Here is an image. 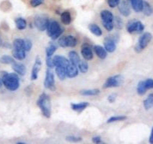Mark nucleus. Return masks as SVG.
I'll use <instances>...</instances> for the list:
<instances>
[{"label":"nucleus","mask_w":153,"mask_h":144,"mask_svg":"<svg viewBox=\"0 0 153 144\" xmlns=\"http://www.w3.org/2000/svg\"><path fill=\"white\" fill-rule=\"evenodd\" d=\"M2 80L5 88L10 91H16L20 86V79L17 73H5Z\"/></svg>","instance_id":"obj_1"},{"label":"nucleus","mask_w":153,"mask_h":144,"mask_svg":"<svg viewBox=\"0 0 153 144\" xmlns=\"http://www.w3.org/2000/svg\"><path fill=\"white\" fill-rule=\"evenodd\" d=\"M37 104L42 111L43 115L47 118H50L51 115V104L50 97L46 93H42L37 101Z\"/></svg>","instance_id":"obj_2"},{"label":"nucleus","mask_w":153,"mask_h":144,"mask_svg":"<svg viewBox=\"0 0 153 144\" xmlns=\"http://www.w3.org/2000/svg\"><path fill=\"white\" fill-rule=\"evenodd\" d=\"M63 32V29L59 26V23L56 20L50 22L49 25L47 29V33L49 37H51L53 40H56L59 37L61 36Z\"/></svg>","instance_id":"obj_3"},{"label":"nucleus","mask_w":153,"mask_h":144,"mask_svg":"<svg viewBox=\"0 0 153 144\" xmlns=\"http://www.w3.org/2000/svg\"><path fill=\"white\" fill-rule=\"evenodd\" d=\"M100 16H101L104 27L109 32L113 30L114 27V23H113L114 17H113V13L108 10H103L100 14Z\"/></svg>","instance_id":"obj_4"},{"label":"nucleus","mask_w":153,"mask_h":144,"mask_svg":"<svg viewBox=\"0 0 153 144\" xmlns=\"http://www.w3.org/2000/svg\"><path fill=\"white\" fill-rule=\"evenodd\" d=\"M152 39V35L150 32H145V33L143 34L139 38L137 45H136V46H135V51L137 53L141 52L143 50L145 49L148 46V45L151 42Z\"/></svg>","instance_id":"obj_5"},{"label":"nucleus","mask_w":153,"mask_h":144,"mask_svg":"<svg viewBox=\"0 0 153 144\" xmlns=\"http://www.w3.org/2000/svg\"><path fill=\"white\" fill-rule=\"evenodd\" d=\"M49 23V19L45 15H37L34 18V25L39 31L47 30Z\"/></svg>","instance_id":"obj_6"},{"label":"nucleus","mask_w":153,"mask_h":144,"mask_svg":"<svg viewBox=\"0 0 153 144\" xmlns=\"http://www.w3.org/2000/svg\"><path fill=\"white\" fill-rule=\"evenodd\" d=\"M77 44V41L73 35H66L59 38L58 45L62 48H74Z\"/></svg>","instance_id":"obj_7"},{"label":"nucleus","mask_w":153,"mask_h":144,"mask_svg":"<svg viewBox=\"0 0 153 144\" xmlns=\"http://www.w3.org/2000/svg\"><path fill=\"white\" fill-rule=\"evenodd\" d=\"M124 78L120 74L114 75L113 77H110L106 80L104 84V88H111V87H118L121 86L123 83Z\"/></svg>","instance_id":"obj_8"},{"label":"nucleus","mask_w":153,"mask_h":144,"mask_svg":"<svg viewBox=\"0 0 153 144\" xmlns=\"http://www.w3.org/2000/svg\"><path fill=\"white\" fill-rule=\"evenodd\" d=\"M44 84H45V88L50 89V90L54 91L56 89L54 74L53 71L51 70V68H49L46 71V75H45Z\"/></svg>","instance_id":"obj_9"},{"label":"nucleus","mask_w":153,"mask_h":144,"mask_svg":"<svg viewBox=\"0 0 153 144\" xmlns=\"http://www.w3.org/2000/svg\"><path fill=\"white\" fill-rule=\"evenodd\" d=\"M144 28V25L139 20H131L127 25V30L131 34L142 33Z\"/></svg>","instance_id":"obj_10"},{"label":"nucleus","mask_w":153,"mask_h":144,"mask_svg":"<svg viewBox=\"0 0 153 144\" xmlns=\"http://www.w3.org/2000/svg\"><path fill=\"white\" fill-rule=\"evenodd\" d=\"M119 11L120 14L123 15L124 17H128L131 14V6L130 3L128 0H123L121 1L120 5H118Z\"/></svg>","instance_id":"obj_11"},{"label":"nucleus","mask_w":153,"mask_h":144,"mask_svg":"<svg viewBox=\"0 0 153 144\" xmlns=\"http://www.w3.org/2000/svg\"><path fill=\"white\" fill-rule=\"evenodd\" d=\"M42 67V59L39 56H37L35 59V63H34L33 68H32V73H31V79L32 80H35L38 78V72L40 71Z\"/></svg>","instance_id":"obj_12"},{"label":"nucleus","mask_w":153,"mask_h":144,"mask_svg":"<svg viewBox=\"0 0 153 144\" xmlns=\"http://www.w3.org/2000/svg\"><path fill=\"white\" fill-rule=\"evenodd\" d=\"M66 74L69 78H74L78 75V68L76 65L73 64L70 62L66 67Z\"/></svg>","instance_id":"obj_13"},{"label":"nucleus","mask_w":153,"mask_h":144,"mask_svg":"<svg viewBox=\"0 0 153 144\" xmlns=\"http://www.w3.org/2000/svg\"><path fill=\"white\" fill-rule=\"evenodd\" d=\"M104 48L107 50V52L113 53L117 49V45H116V42L113 40L111 38L108 37L106 38L104 42Z\"/></svg>","instance_id":"obj_14"},{"label":"nucleus","mask_w":153,"mask_h":144,"mask_svg":"<svg viewBox=\"0 0 153 144\" xmlns=\"http://www.w3.org/2000/svg\"><path fill=\"white\" fill-rule=\"evenodd\" d=\"M134 11L137 13L141 12L143 7V0H128Z\"/></svg>","instance_id":"obj_15"},{"label":"nucleus","mask_w":153,"mask_h":144,"mask_svg":"<svg viewBox=\"0 0 153 144\" xmlns=\"http://www.w3.org/2000/svg\"><path fill=\"white\" fill-rule=\"evenodd\" d=\"M81 54L83 58L86 60H88V61L92 60V58H93V53H92V49H91L90 47L86 45L82 46Z\"/></svg>","instance_id":"obj_16"},{"label":"nucleus","mask_w":153,"mask_h":144,"mask_svg":"<svg viewBox=\"0 0 153 144\" xmlns=\"http://www.w3.org/2000/svg\"><path fill=\"white\" fill-rule=\"evenodd\" d=\"M53 60L54 63H55V67L56 66H62V67L66 68L70 62L68 59L62 56H55L53 57Z\"/></svg>","instance_id":"obj_17"},{"label":"nucleus","mask_w":153,"mask_h":144,"mask_svg":"<svg viewBox=\"0 0 153 144\" xmlns=\"http://www.w3.org/2000/svg\"><path fill=\"white\" fill-rule=\"evenodd\" d=\"M12 68L14 71V72H16L17 74H20V75H25L26 72V68L24 65L21 64V63L18 62H14L12 64Z\"/></svg>","instance_id":"obj_18"},{"label":"nucleus","mask_w":153,"mask_h":144,"mask_svg":"<svg viewBox=\"0 0 153 144\" xmlns=\"http://www.w3.org/2000/svg\"><path fill=\"white\" fill-rule=\"evenodd\" d=\"M93 49L94 51H95V53L96 54V56L99 59H104L107 57V50H106L104 48L100 46V45H95L93 48Z\"/></svg>","instance_id":"obj_19"},{"label":"nucleus","mask_w":153,"mask_h":144,"mask_svg":"<svg viewBox=\"0 0 153 144\" xmlns=\"http://www.w3.org/2000/svg\"><path fill=\"white\" fill-rule=\"evenodd\" d=\"M26 52L24 49H17L14 48L12 51L13 56L14 59L18 60H23L26 58Z\"/></svg>","instance_id":"obj_20"},{"label":"nucleus","mask_w":153,"mask_h":144,"mask_svg":"<svg viewBox=\"0 0 153 144\" xmlns=\"http://www.w3.org/2000/svg\"><path fill=\"white\" fill-rule=\"evenodd\" d=\"M71 108L73 111H76V112H81L89 106V103L81 102L77 103V104H71Z\"/></svg>","instance_id":"obj_21"},{"label":"nucleus","mask_w":153,"mask_h":144,"mask_svg":"<svg viewBox=\"0 0 153 144\" xmlns=\"http://www.w3.org/2000/svg\"><path fill=\"white\" fill-rule=\"evenodd\" d=\"M68 57H69V61L71 62V63H73V64L76 65V66H77V65L79 64V62H80V56H79L78 53L76 52V51H71V52H69V54H68Z\"/></svg>","instance_id":"obj_22"},{"label":"nucleus","mask_w":153,"mask_h":144,"mask_svg":"<svg viewBox=\"0 0 153 144\" xmlns=\"http://www.w3.org/2000/svg\"><path fill=\"white\" fill-rule=\"evenodd\" d=\"M56 75L58 76L59 78L61 80H63L65 79V77H67V74H66V68L62 67V66H56Z\"/></svg>","instance_id":"obj_23"},{"label":"nucleus","mask_w":153,"mask_h":144,"mask_svg":"<svg viewBox=\"0 0 153 144\" xmlns=\"http://www.w3.org/2000/svg\"><path fill=\"white\" fill-rule=\"evenodd\" d=\"M89 29L93 35H96V36H101L102 35V30H101V29L98 25L95 24V23H91V24H89Z\"/></svg>","instance_id":"obj_24"},{"label":"nucleus","mask_w":153,"mask_h":144,"mask_svg":"<svg viewBox=\"0 0 153 144\" xmlns=\"http://www.w3.org/2000/svg\"><path fill=\"white\" fill-rule=\"evenodd\" d=\"M143 106L146 110H149L152 107H153V93L149 94L147 98L144 100Z\"/></svg>","instance_id":"obj_25"},{"label":"nucleus","mask_w":153,"mask_h":144,"mask_svg":"<svg viewBox=\"0 0 153 144\" xmlns=\"http://www.w3.org/2000/svg\"><path fill=\"white\" fill-rule=\"evenodd\" d=\"M61 21L63 24L69 25L71 22V17L68 11H64L61 14Z\"/></svg>","instance_id":"obj_26"},{"label":"nucleus","mask_w":153,"mask_h":144,"mask_svg":"<svg viewBox=\"0 0 153 144\" xmlns=\"http://www.w3.org/2000/svg\"><path fill=\"white\" fill-rule=\"evenodd\" d=\"M142 11L146 16H150L152 15L153 13V10L151 5H150L149 2H146V1H144L143 2V7Z\"/></svg>","instance_id":"obj_27"},{"label":"nucleus","mask_w":153,"mask_h":144,"mask_svg":"<svg viewBox=\"0 0 153 144\" xmlns=\"http://www.w3.org/2000/svg\"><path fill=\"white\" fill-rule=\"evenodd\" d=\"M15 24L19 30H23V29H25L26 28V20L22 18V17H18V18L16 19Z\"/></svg>","instance_id":"obj_28"},{"label":"nucleus","mask_w":153,"mask_h":144,"mask_svg":"<svg viewBox=\"0 0 153 144\" xmlns=\"http://www.w3.org/2000/svg\"><path fill=\"white\" fill-rule=\"evenodd\" d=\"M100 93L99 89H84L80 91V94L85 96H94Z\"/></svg>","instance_id":"obj_29"},{"label":"nucleus","mask_w":153,"mask_h":144,"mask_svg":"<svg viewBox=\"0 0 153 144\" xmlns=\"http://www.w3.org/2000/svg\"><path fill=\"white\" fill-rule=\"evenodd\" d=\"M147 89L145 86V82L140 81L137 84V92L138 95H143L146 92Z\"/></svg>","instance_id":"obj_30"},{"label":"nucleus","mask_w":153,"mask_h":144,"mask_svg":"<svg viewBox=\"0 0 153 144\" xmlns=\"http://www.w3.org/2000/svg\"><path fill=\"white\" fill-rule=\"evenodd\" d=\"M77 68H78V70L80 72H82V73H86L88 71V69H89V65H88L87 62L86 61H84V60H80L79 64L77 65Z\"/></svg>","instance_id":"obj_31"},{"label":"nucleus","mask_w":153,"mask_h":144,"mask_svg":"<svg viewBox=\"0 0 153 144\" xmlns=\"http://www.w3.org/2000/svg\"><path fill=\"white\" fill-rule=\"evenodd\" d=\"M0 62H1L2 64L9 65V64H13V63L15 62V60L14 59V58L10 56L4 55L1 57V59H0Z\"/></svg>","instance_id":"obj_32"},{"label":"nucleus","mask_w":153,"mask_h":144,"mask_svg":"<svg viewBox=\"0 0 153 144\" xmlns=\"http://www.w3.org/2000/svg\"><path fill=\"white\" fill-rule=\"evenodd\" d=\"M57 49L56 45H54V44H51L48 48H46V56L47 57L52 56L53 54L56 52Z\"/></svg>","instance_id":"obj_33"},{"label":"nucleus","mask_w":153,"mask_h":144,"mask_svg":"<svg viewBox=\"0 0 153 144\" xmlns=\"http://www.w3.org/2000/svg\"><path fill=\"white\" fill-rule=\"evenodd\" d=\"M13 46H14V48H17V49H24V40L20 39H15L13 43Z\"/></svg>","instance_id":"obj_34"},{"label":"nucleus","mask_w":153,"mask_h":144,"mask_svg":"<svg viewBox=\"0 0 153 144\" xmlns=\"http://www.w3.org/2000/svg\"><path fill=\"white\" fill-rule=\"evenodd\" d=\"M127 117H125V116H117V117H112L110 119H108V120L107 121V123H111V122H115L118 121H123V120H126Z\"/></svg>","instance_id":"obj_35"},{"label":"nucleus","mask_w":153,"mask_h":144,"mask_svg":"<svg viewBox=\"0 0 153 144\" xmlns=\"http://www.w3.org/2000/svg\"><path fill=\"white\" fill-rule=\"evenodd\" d=\"M121 0H107V4L112 8H114L120 5Z\"/></svg>","instance_id":"obj_36"},{"label":"nucleus","mask_w":153,"mask_h":144,"mask_svg":"<svg viewBox=\"0 0 153 144\" xmlns=\"http://www.w3.org/2000/svg\"><path fill=\"white\" fill-rule=\"evenodd\" d=\"M44 2H45V0H30V5L33 8H35V7L42 5Z\"/></svg>","instance_id":"obj_37"},{"label":"nucleus","mask_w":153,"mask_h":144,"mask_svg":"<svg viewBox=\"0 0 153 144\" xmlns=\"http://www.w3.org/2000/svg\"><path fill=\"white\" fill-rule=\"evenodd\" d=\"M46 63H47V65H48V67L49 68H55V63H54L53 58H52L51 56L47 57Z\"/></svg>","instance_id":"obj_38"},{"label":"nucleus","mask_w":153,"mask_h":144,"mask_svg":"<svg viewBox=\"0 0 153 144\" xmlns=\"http://www.w3.org/2000/svg\"><path fill=\"white\" fill-rule=\"evenodd\" d=\"M32 48V43L29 39L24 40V49L26 51H30Z\"/></svg>","instance_id":"obj_39"},{"label":"nucleus","mask_w":153,"mask_h":144,"mask_svg":"<svg viewBox=\"0 0 153 144\" xmlns=\"http://www.w3.org/2000/svg\"><path fill=\"white\" fill-rule=\"evenodd\" d=\"M113 23L117 29H121L123 27V21L120 17H116V19L113 20Z\"/></svg>","instance_id":"obj_40"},{"label":"nucleus","mask_w":153,"mask_h":144,"mask_svg":"<svg viewBox=\"0 0 153 144\" xmlns=\"http://www.w3.org/2000/svg\"><path fill=\"white\" fill-rule=\"evenodd\" d=\"M66 140L70 141V142H79L81 140V137H76V136H68L66 137Z\"/></svg>","instance_id":"obj_41"},{"label":"nucleus","mask_w":153,"mask_h":144,"mask_svg":"<svg viewBox=\"0 0 153 144\" xmlns=\"http://www.w3.org/2000/svg\"><path fill=\"white\" fill-rule=\"evenodd\" d=\"M145 86L146 87L147 89H153V80L152 79H147L146 80H145Z\"/></svg>","instance_id":"obj_42"},{"label":"nucleus","mask_w":153,"mask_h":144,"mask_svg":"<svg viewBox=\"0 0 153 144\" xmlns=\"http://www.w3.org/2000/svg\"><path fill=\"white\" fill-rule=\"evenodd\" d=\"M117 94L113 93V94H111L110 95H109L107 100H108V101L110 103H113L115 101H116V99H117Z\"/></svg>","instance_id":"obj_43"},{"label":"nucleus","mask_w":153,"mask_h":144,"mask_svg":"<svg viewBox=\"0 0 153 144\" xmlns=\"http://www.w3.org/2000/svg\"><path fill=\"white\" fill-rule=\"evenodd\" d=\"M92 141H93V143H101V139L100 137H94L92 138Z\"/></svg>","instance_id":"obj_44"},{"label":"nucleus","mask_w":153,"mask_h":144,"mask_svg":"<svg viewBox=\"0 0 153 144\" xmlns=\"http://www.w3.org/2000/svg\"><path fill=\"white\" fill-rule=\"evenodd\" d=\"M149 143H150L153 144V128L151 130V134H150L149 136Z\"/></svg>","instance_id":"obj_45"},{"label":"nucleus","mask_w":153,"mask_h":144,"mask_svg":"<svg viewBox=\"0 0 153 144\" xmlns=\"http://www.w3.org/2000/svg\"><path fill=\"white\" fill-rule=\"evenodd\" d=\"M2 84H3V83H2V80H0V88H1V86H2Z\"/></svg>","instance_id":"obj_46"}]
</instances>
